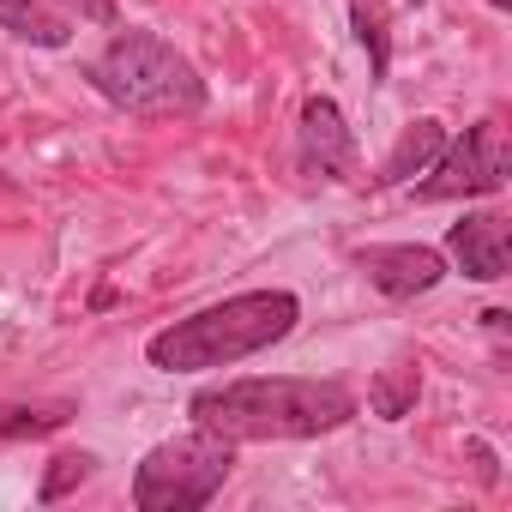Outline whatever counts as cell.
Wrapping results in <instances>:
<instances>
[{
    "label": "cell",
    "mask_w": 512,
    "mask_h": 512,
    "mask_svg": "<svg viewBox=\"0 0 512 512\" xmlns=\"http://www.w3.org/2000/svg\"><path fill=\"white\" fill-rule=\"evenodd\" d=\"M193 428L241 446V440H314L356 422V392L344 380H223L187 404Z\"/></svg>",
    "instance_id": "cell-1"
},
{
    "label": "cell",
    "mask_w": 512,
    "mask_h": 512,
    "mask_svg": "<svg viewBox=\"0 0 512 512\" xmlns=\"http://www.w3.org/2000/svg\"><path fill=\"white\" fill-rule=\"evenodd\" d=\"M302 320V302L290 290H247L217 308H199L175 326H163L145 344V362L163 374H205V368H235L247 356H260L284 344Z\"/></svg>",
    "instance_id": "cell-2"
},
{
    "label": "cell",
    "mask_w": 512,
    "mask_h": 512,
    "mask_svg": "<svg viewBox=\"0 0 512 512\" xmlns=\"http://www.w3.org/2000/svg\"><path fill=\"white\" fill-rule=\"evenodd\" d=\"M85 73H91V85H97L115 109H127V115L163 121V115H199V109H205V79H199V67H193L175 43H163L157 31H121Z\"/></svg>",
    "instance_id": "cell-3"
},
{
    "label": "cell",
    "mask_w": 512,
    "mask_h": 512,
    "mask_svg": "<svg viewBox=\"0 0 512 512\" xmlns=\"http://www.w3.org/2000/svg\"><path fill=\"white\" fill-rule=\"evenodd\" d=\"M229 470H235V446L205 434V428H193V434L163 440V446H151L139 458L133 506L139 512H193V506H205L229 482Z\"/></svg>",
    "instance_id": "cell-4"
},
{
    "label": "cell",
    "mask_w": 512,
    "mask_h": 512,
    "mask_svg": "<svg viewBox=\"0 0 512 512\" xmlns=\"http://www.w3.org/2000/svg\"><path fill=\"white\" fill-rule=\"evenodd\" d=\"M506 169H512V157H506L500 121H476L440 157V169L416 187V199H476V193H500L506 187Z\"/></svg>",
    "instance_id": "cell-5"
},
{
    "label": "cell",
    "mask_w": 512,
    "mask_h": 512,
    "mask_svg": "<svg viewBox=\"0 0 512 512\" xmlns=\"http://www.w3.org/2000/svg\"><path fill=\"white\" fill-rule=\"evenodd\" d=\"M302 169L326 181H356V139L344 127V109L332 97L302 103Z\"/></svg>",
    "instance_id": "cell-6"
},
{
    "label": "cell",
    "mask_w": 512,
    "mask_h": 512,
    "mask_svg": "<svg viewBox=\"0 0 512 512\" xmlns=\"http://www.w3.org/2000/svg\"><path fill=\"white\" fill-rule=\"evenodd\" d=\"M362 272L380 296L392 302H410L422 290H434L446 278V260L434 247H416V241H398V247H362Z\"/></svg>",
    "instance_id": "cell-7"
},
{
    "label": "cell",
    "mask_w": 512,
    "mask_h": 512,
    "mask_svg": "<svg viewBox=\"0 0 512 512\" xmlns=\"http://www.w3.org/2000/svg\"><path fill=\"white\" fill-rule=\"evenodd\" d=\"M446 247L464 266V278H476V284H500L506 266H512V235H506V217H494V211H476V217L452 223Z\"/></svg>",
    "instance_id": "cell-8"
},
{
    "label": "cell",
    "mask_w": 512,
    "mask_h": 512,
    "mask_svg": "<svg viewBox=\"0 0 512 512\" xmlns=\"http://www.w3.org/2000/svg\"><path fill=\"white\" fill-rule=\"evenodd\" d=\"M440 151H446V127L422 115V121H410V127L398 133V145H392V157L380 163V175H374V181H380V187H398V181L422 175V169H428Z\"/></svg>",
    "instance_id": "cell-9"
},
{
    "label": "cell",
    "mask_w": 512,
    "mask_h": 512,
    "mask_svg": "<svg viewBox=\"0 0 512 512\" xmlns=\"http://www.w3.org/2000/svg\"><path fill=\"white\" fill-rule=\"evenodd\" d=\"M0 25L25 43H37V49H67V37H73L49 0H0Z\"/></svg>",
    "instance_id": "cell-10"
},
{
    "label": "cell",
    "mask_w": 512,
    "mask_h": 512,
    "mask_svg": "<svg viewBox=\"0 0 512 512\" xmlns=\"http://www.w3.org/2000/svg\"><path fill=\"white\" fill-rule=\"evenodd\" d=\"M416 392H422L416 362H386V368L374 374V386H368V404H374L380 422H404V416L416 410Z\"/></svg>",
    "instance_id": "cell-11"
},
{
    "label": "cell",
    "mask_w": 512,
    "mask_h": 512,
    "mask_svg": "<svg viewBox=\"0 0 512 512\" xmlns=\"http://www.w3.org/2000/svg\"><path fill=\"white\" fill-rule=\"evenodd\" d=\"M73 410L67 404H49V410H31V404H0V440H37V434H55Z\"/></svg>",
    "instance_id": "cell-12"
},
{
    "label": "cell",
    "mask_w": 512,
    "mask_h": 512,
    "mask_svg": "<svg viewBox=\"0 0 512 512\" xmlns=\"http://www.w3.org/2000/svg\"><path fill=\"white\" fill-rule=\"evenodd\" d=\"M91 470H97V458H91V452H61V458H49V476H43V488H37V494H43V500H61V494H73Z\"/></svg>",
    "instance_id": "cell-13"
},
{
    "label": "cell",
    "mask_w": 512,
    "mask_h": 512,
    "mask_svg": "<svg viewBox=\"0 0 512 512\" xmlns=\"http://www.w3.org/2000/svg\"><path fill=\"white\" fill-rule=\"evenodd\" d=\"M356 31H362V43H368V55H374V79H386L392 49H386V25H380V13H368V0H356Z\"/></svg>",
    "instance_id": "cell-14"
},
{
    "label": "cell",
    "mask_w": 512,
    "mask_h": 512,
    "mask_svg": "<svg viewBox=\"0 0 512 512\" xmlns=\"http://www.w3.org/2000/svg\"><path fill=\"white\" fill-rule=\"evenodd\" d=\"M470 458H476V470H482V482H494V476H500V470H494V452H488V446H482V440H476V446H470Z\"/></svg>",
    "instance_id": "cell-15"
},
{
    "label": "cell",
    "mask_w": 512,
    "mask_h": 512,
    "mask_svg": "<svg viewBox=\"0 0 512 512\" xmlns=\"http://www.w3.org/2000/svg\"><path fill=\"white\" fill-rule=\"evenodd\" d=\"M79 13H91V19H109V7H103V0H79Z\"/></svg>",
    "instance_id": "cell-16"
},
{
    "label": "cell",
    "mask_w": 512,
    "mask_h": 512,
    "mask_svg": "<svg viewBox=\"0 0 512 512\" xmlns=\"http://www.w3.org/2000/svg\"><path fill=\"white\" fill-rule=\"evenodd\" d=\"M488 7H512V0H488Z\"/></svg>",
    "instance_id": "cell-17"
},
{
    "label": "cell",
    "mask_w": 512,
    "mask_h": 512,
    "mask_svg": "<svg viewBox=\"0 0 512 512\" xmlns=\"http://www.w3.org/2000/svg\"><path fill=\"white\" fill-rule=\"evenodd\" d=\"M0 187H7V181H0Z\"/></svg>",
    "instance_id": "cell-18"
}]
</instances>
